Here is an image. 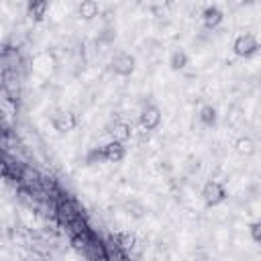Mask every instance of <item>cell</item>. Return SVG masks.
<instances>
[{
	"label": "cell",
	"instance_id": "cell-5",
	"mask_svg": "<svg viewBox=\"0 0 261 261\" xmlns=\"http://www.w3.org/2000/svg\"><path fill=\"white\" fill-rule=\"evenodd\" d=\"M161 110H159V106H155V104H149V106H145L143 110H141V114H139V124H141V128L143 130H155L159 124H161Z\"/></svg>",
	"mask_w": 261,
	"mask_h": 261
},
{
	"label": "cell",
	"instance_id": "cell-4",
	"mask_svg": "<svg viewBox=\"0 0 261 261\" xmlns=\"http://www.w3.org/2000/svg\"><path fill=\"white\" fill-rule=\"evenodd\" d=\"M51 124L57 133H69L77 126V114L73 110H57L53 116H51Z\"/></svg>",
	"mask_w": 261,
	"mask_h": 261
},
{
	"label": "cell",
	"instance_id": "cell-17",
	"mask_svg": "<svg viewBox=\"0 0 261 261\" xmlns=\"http://www.w3.org/2000/svg\"><path fill=\"white\" fill-rule=\"evenodd\" d=\"M255 0H241V4H253Z\"/></svg>",
	"mask_w": 261,
	"mask_h": 261
},
{
	"label": "cell",
	"instance_id": "cell-3",
	"mask_svg": "<svg viewBox=\"0 0 261 261\" xmlns=\"http://www.w3.org/2000/svg\"><path fill=\"white\" fill-rule=\"evenodd\" d=\"M135 65H137V59H135V55H130V53H126V51H120V53H116V55L112 57V61H110V67H112V71H114L116 75H122V77L130 75V73L135 71Z\"/></svg>",
	"mask_w": 261,
	"mask_h": 261
},
{
	"label": "cell",
	"instance_id": "cell-13",
	"mask_svg": "<svg viewBox=\"0 0 261 261\" xmlns=\"http://www.w3.org/2000/svg\"><path fill=\"white\" fill-rule=\"evenodd\" d=\"M200 122L206 126H214L218 122V110L212 104H206L200 108Z\"/></svg>",
	"mask_w": 261,
	"mask_h": 261
},
{
	"label": "cell",
	"instance_id": "cell-9",
	"mask_svg": "<svg viewBox=\"0 0 261 261\" xmlns=\"http://www.w3.org/2000/svg\"><path fill=\"white\" fill-rule=\"evenodd\" d=\"M110 137L114 141H120V143H126L130 137H133V126L124 120H116L112 126H110Z\"/></svg>",
	"mask_w": 261,
	"mask_h": 261
},
{
	"label": "cell",
	"instance_id": "cell-14",
	"mask_svg": "<svg viewBox=\"0 0 261 261\" xmlns=\"http://www.w3.org/2000/svg\"><path fill=\"white\" fill-rule=\"evenodd\" d=\"M249 234H251V239H253L255 243L261 245V218L255 220V222H251V226H249Z\"/></svg>",
	"mask_w": 261,
	"mask_h": 261
},
{
	"label": "cell",
	"instance_id": "cell-1",
	"mask_svg": "<svg viewBox=\"0 0 261 261\" xmlns=\"http://www.w3.org/2000/svg\"><path fill=\"white\" fill-rule=\"evenodd\" d=\"M259 49H261V43L253 33H241L232 43V51L239 57H253Z\"/></svg>",
	"mask_w": 261,
	"mask_h": 261
},
{
	"label": "cell",
	"instance_id": "cell-8",
	"mask_svg": "<svg viewBox=\"0 0 261 261\" xmlns=\"http://www.w3.org/2000/svg\"><path fill=\"white\" fill-rule=\"evenodd\" d=\"M49 0H27V16L35 22H41L47 14Z\"/></svg>",
	"mask_w": 261,
	"mask_h": 261
},
{
	"label": "cell",
	"instance_id": "cell-6",
	"mask_svg": "<svg viewBox=\"0 0 261 261\" xmlns=\"http://www.w3.org/2000/svg\"><path fill=\"white\" fill-rule=\"evenodd\" d=\"M100 149H102V159H104L106 163H118V161H122L124 155H126V147H124V143L114 141V139L108 141L106 145H102Z\"/></svg>",
	"mask_w": 261,
	"mask_h": 261
},
{
	"label": "cell",
	"instance_id": "cell-7",
	"mask_svg": "<svg viewBox=\"0 0 261 261\" xmlns=\"http://www.w3.org/2000/svg\"><path fill=\"white\" fill-rule=\"evenodd\" d=\"M222 20H224V12L216 4H210L202 10V22H204L206 29H216Z\"/></svg>",
	"mask_w": 261,
	"mask_h": 261
},
{
	"label": "cell",
	"instance_id": "cell-15",
	"mask_svg": "<svg viewBox=\"0 0 261 261\" xmlns=\"http://www.w3.org/2000/svg\"><path fill=\"white\" fill-rule=\"evenodd\" d=\"M98 161H104L102 159V149H92L86 155V163H98Z\"/></svg>",
	"mask_w": 261,
	"mask_h": 261
},
{
	"label": "cell",
	"instance_id": "cell-2",
	"mask_svg": "<svg viewBox=\"0 0 261 261\" xmlns=\"http://www.w3.org/2000/svg\"><path fill=\"white\" fill-rule=\"evenodd\" d=\"M226 188L216 179H208L202 188V200L206 206H218L226 200Z\"/></svg>",
	"mask_w": 261,
	"mask_h": 261
},
{
	"label": "cell",
	"instance_id": "cell-11",
	"mask_svg": "<svg viewBox=\"0 0 261 261\" xmlns=\"http://www.w3.org/2000/svg\"><path fill=\"white\" fill-rule=\"evenodd\" d=\"M234 149H237L239 155L251 157V155L257 151V145H255V141H253L251 137H239V139L234 141Z\"/></svg>",
	"mask_w": 261,
	"mask_h": 261
},
{
	"label": "cell",
	"instance_id": "cell-10",
	"mask_svg": "<svg viewBox=\"0 0 261 261\" xmlns=\"http://www.w3.org/2000/svg\"><path fill=\"white\" fill-rule=\"evenodd\" d=\"M100 12V6L96 0H82L77 4V14L84 18V20H94Z\"/></svg>",
	"mask_w": 261,
	"mask_h": 261
},
{
	"label": "cell",
	"instance_id": "cell-12",
	"mask_svg": "<svg viewBox=\"0 0 261 261\" xmlns=\"http://www.w3.org/2000/svg\"><path fill=\"white\" fill-rule=\"evenodd\" d=\"M188 61H190V57H188V53L184 49H173L171 55H169V69L179 71V69H184L188 65Z\"/></svg>",
	"mask_w": 261,
	"mask_h": 261
},
{
	"label": "cell",
	"instance_id": "cell-16",
	"mask_svg": "<svg viewBox=\"0 0 261 261\" xmlns=\"http://www.w3.org/2000/svg\"><path fill=\"white\" fill-rule=\"evenodd\" d=\"M116 239H118V243H120L118 247H122V249H130V247H133V241H135L133 234H118Z\"/></svg>",
	"mask_w": 261,
	"mask_h": 261
}]
</instances>
